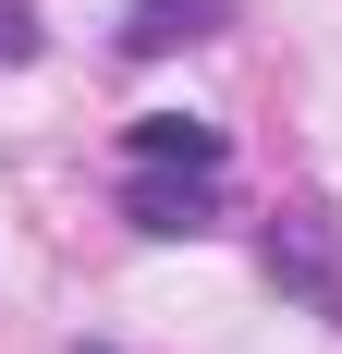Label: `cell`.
<instances>
[{"instance_id": "obj_1", "label": "cell", "mask_w": 342, "mask_h": 354, "mask_svg": "<svg viewBox=\"0 0 342 354\" xmlns=\"http://www.w3.org/2000/svg\"><path fill=\"white\" fill-rule=\"evenodd\" d=\"M257 269H269V293H294V306H318L342 330V220L318 196H294L281 220H257Z\"/></svg>"}, {"instance_id": "obj_2", "label": "cell", "mask_w": 342, "mask_h": 354, "mask_svg": "<svg viewBox=\"0 0 342 354\" xmlns=\"http://www.w3.org/2000/svg\"><path fill=\"white\" fill-rule=\"evenodd\" d=\"M220 208H233V171H123V220L159 232V245L220 232Z\"/></svg>"}, {"instance_id": "obj_3", "label": "cell", "mask_w": 342, "mask_h": 354, "mask_svg": "<svg viewBox=\"0 0 342 354\" xmlns=\"http://www.w3.org/2000/svg\"><path fill=\"white\" fill-rule=\"evenodd\" d=\"M123 171H233V135L196 110H147V122H123Z\"/></svg>"}, {"instance_id": "obj_4", "label": "cell", "mask_w": 342, "mask_h": 354, "mask_svg": "<svg viewBox=\"0 0 342 354\" xmlns=\"http://www.w3.org/2000/svg\"><path fill=\"white\" fill-rule=\"evenodd\" d=\"M220 25H233V0H135L110 49H123V62H159V49H196V37H220Z\"/></svg>"}, {"instance_id": "obj_5", "label": "cell", "mask_w": 342, "mask_h": 354, "mask_svg": "<svg viewBox=\"0 0 342 354\" xmlns=\"http://www.w3.org/2000/svg\"><path fill=\"white\" fill-rule=\"evenodd\" d=\"M37 49H49V25H37V0H0V73H25Z\"/></svg>"}, {"instance_id": "obj_6", "label": "cell", "mask_w": 342, "mask_h": 354, "mask_svg": "<svg viewBox=\"0 0 342 354\" xmlns=\"http://www.w3.org/2000/svg\"><path fill=\"white\" fill-rule=\"evenodd\" d=\"M73 354H98V342H73Z\"/></svg>"}]
</instances>
